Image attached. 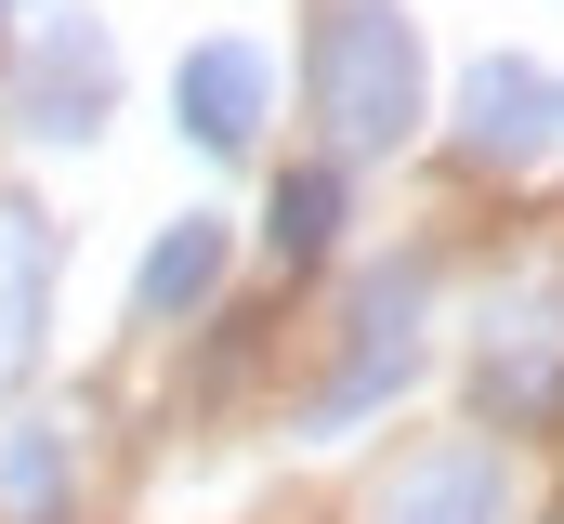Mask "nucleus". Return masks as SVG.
<instances>
[{"label":"nucleus","instance_id":"f257e3e1","mask_svg":"<svg viewBox=\"0 0 564 524\" xmlns=\"http://www.w3.org/2000/svg\"><path fill=\"white\" fill-rule=\"evenodd\" d=\"M302 92L341 157H394L433 106V66H421V26L394 0H328L315 13V53H302Z\"/></svg>","mask_w":564,"mask_h":524},{"label":"nucleus","instance_id":"f03ea898","mask_svg":"<svg viewBox=\"0 0 564 524\" xmlns=\"http://www.w3.org/2000/svg\"><path fill=\"white\" fill-rule=\"evenodd\" d=\"M106 92H119L106 26L53 13V26H40V53H26V79H13V119L40 131V144H93V131H106Z\"/></svg>","mask_w":564,"mask_h":524},{"label":"nucleus","instance_id":"7ed1b4c3","mask_svg":"<svg viewBox=\"0 0 564 524\" xmlns=\"http://www.w3.org/2000/svg\"><path fill=\"white\" fill-rule=\"evenodd\" d=\"M263 106H276L263 40H197V53L171 66V119L197 131L210 157H250V144H263Z\"/></svg>","mask_w":564,"mask_h":524},{"label":"nucleus","instance_id":"20e7f679","mask_svg":"<svg viewBox=\"0 0 564 524\" xmlns=\"http://www.w3.org/2000/svg\"><path fill=\"white\" fill-rule=\"evenodd\" d=\"M499 512H512V472H499V446H473V433L394 459V485L368 499V524H499Z\"/></svg>","mask_w":564,"mask_h":524},{"label":"nucleus","instance_id":"39448f33","mask_svg":"<svg viewBox=\"0 0 564 524\" xmlns=\"http://www.w3.org/2000/svg\"><path fill=\"white\" fill-rule=\"evenodd\" d=\"M421 368V275H368V302H355V368L315 393V433H341V419H368L381 393Z\"/></svg>","mask_w":564,"mask_h":524},{"label":"nucleus","instance_id":"423d86ee","mask_svg":"<svg viewBox=\"0 0 564 524\" xmlns=\"http://www.w3.org/2000/svg\"><path fill=\"white\" fill-rule=\"evenodd\" d=\"M552 131H564V92L525 66V53H486V66L459 79V144H473L486 171H525Z\"/></svg>","mask_w":564,"mask_h":524},{"label":"nucleus","instance_id":"0eeeda50","mask_svg":"<svg viewBox=\"0 0 564 524\" xmlns=\"http://www.w3.org/2000/svg\"><path fill=\"white\" fill-rule=\"evenodd\" d=\"M40 302H53V223H40V197L0 184V393L40 368Z\"/></svg>","mask_w":564,"mask_h":524},{"label":"nucleus","instance_id":"6e6552de","mask_svg":"<svg viewBox=\"0 0 564 524\" xmlns=\"http://www.w3.org/2000/svg\"><path fill=\"white\" fill-rule=\"evenodd\" d=\"M210 288H224V223H210V210H184V223H171V237L144 250V275H132V315H144V328H171V315H197Z\"/></svg>","mask_w":564,"mask_h":524},{"label":"nucleus","instance_id":"1a4fd4ad","mask_svg":"<svg viewBox=\"0 0 564 524\" xmlns=\"http://www.w3.org/2000/svg\"><path fill=\"white\" fill-rule=\"evenodd\" d=\"M341 237V171H276V197H263V250L276 262H315Z\"/></svg>","mask_w":564,"mask_h":524},{"label":"nucleus","instance_id":"9d476101","mask_svg":"<svg viewBox=\"0 0 564 524\" xmlns=\"http://www.w3.org/2000/svg\"><path fill=\"white\" fill-rule=\"evenodd\" d=\"M53 485H66V433L26 419V433L0 446V499H13V512H53Z\"/></svg>","mask_w":564,"mask_h":524}]
</instances>
